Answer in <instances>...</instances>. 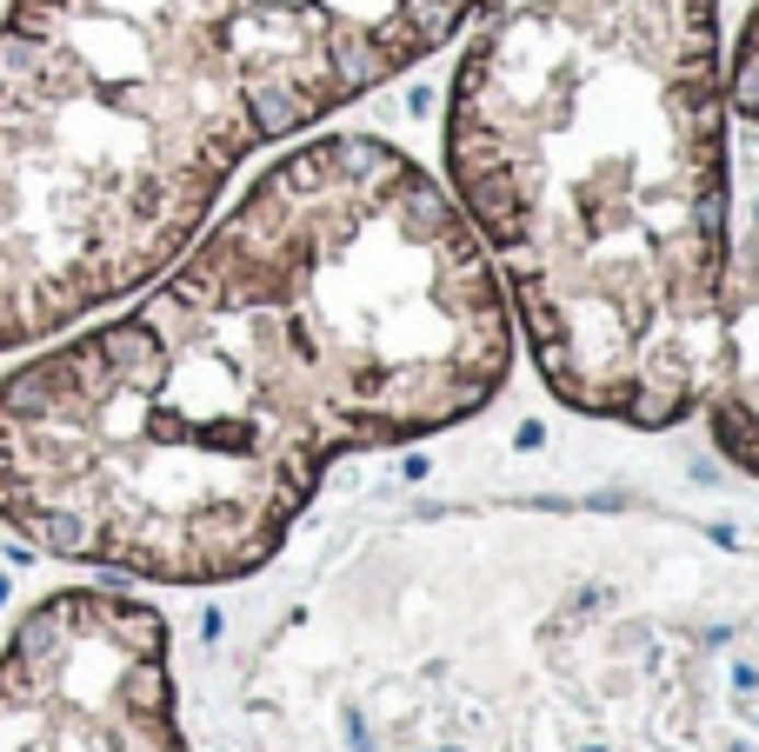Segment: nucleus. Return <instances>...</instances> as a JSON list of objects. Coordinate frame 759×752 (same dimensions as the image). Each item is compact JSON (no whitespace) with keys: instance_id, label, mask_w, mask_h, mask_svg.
<instances>
[{"instance_id":"1","label":"nucleus","mask_w":759,"mask_h":752,"mask_svg":"<svg viewBox=\"0 0 759 752\" xmlns=\"http://www.w3.org/2000/svg\"><path fill=\"white\" fill-rule=\"evenodd\" d=\"M514 347L453 194L380 134H313L127 313L0 380V520L120 579H246L333 460L473 420Z\"/></svg>"},{"instance_id":"2","label":"nucleus","mask_w":759,"mask_h":752,"mask_svg":"<svg viewBox=\"0 0 759 752\" xmlns=\"http://www.w3.org/2000/svg\"><path fill=\"white\" fill-rule=\"evenodd\" d=\"M720 0H486L447 80V194L553 400L640 433L720 373L733 120Z\"/></svg>"},{"instance_id":"4","label":"nucleus","mask_w":759,"mask_h":752,"mask_svg":"<svg viewBox=\"0 0 759 752\" xmlns=\"http://www.w3.org/2000/svg\"><path fill=\"white\" fill-rule=\"evenodd\" d=\"M713 447L759 479V200L726 254V313H720V373L706 393Z\"/></svg>"},{"instance_id":"5","label":"nucleus","mask_w":759,"mask_h":752,"mask_svg":"<svg viewBox=\"0 0 759 752\" xmlns=\"http://www.w3.org/2000/svg\"><path fill=\"white\" fill-rule=\"evenodd\" d=\"M720 88H726V120H746L759 127V0L733 41V54L720 60Z\"/></svg>"},{"instance_id":"3","label":"nucleus","mask_w":759,"mask_h":752,"mask_svg":"<svg viewBox=\"0 0 759 752\" xmlns=\"http://www.w3.org/2000/svg\"><path fill=\"white\" fill-rule=\"evenodd\" d=\"M486 0H8L0 354L134 300L233 174L460 41Z\"/></svg>"}]
</instances>
